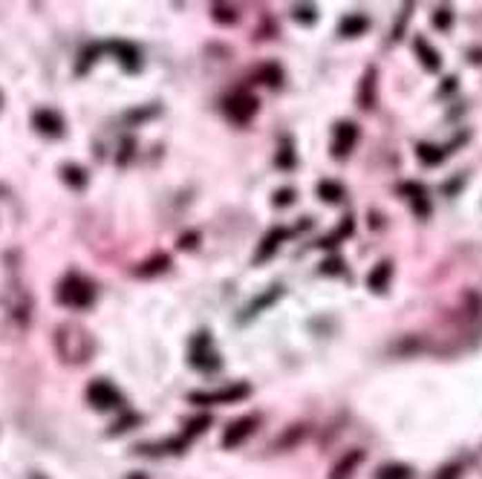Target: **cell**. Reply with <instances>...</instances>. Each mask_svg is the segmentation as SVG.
I'll use <instances>...</instances> for the list:
<instances>
[{
  "instance_id": "4fadbf2b",
  "label": "cell",
  "mask_w": 482,
  "mask_h": 479,
  "mask_svg": "<svg viewBox=\"0 0 482 479\" xmlns=\"http://www.w3.org/2000/svg\"><path fill=\"white\" fill-rule=\"evenodd\" d=\"M367 26H369V21L364 18V14H347V18L341 21V26H338V32L344 38H358L361 32H367Z\"/></svg>"
},
{
  "instance_id": "e0dca14e",
  "label": "cell",
  "mask_w": 482,
  "mask_h": 479,
  "mask_svg": "<svg viewBox=\"0 0 482 479\" xmlns=\"http://www.w3.org/2000/svg\"><path fill=\"white\" fill-rule=\"evenodd\" d=\"M280 292H283L280 286H275V289H269V292H266L263 297H257V300L251 303V306L246 309V315H249V317H254V315H260V312H263L266 306H271V303H275V300L280 297Z\"/></svg>"
},
{
  "instance_id": "ac0fdd59",
  "label": "cell",
  "mask_w": 482,
  "mask_h": 479,
  "mask_svg": "<svg viewBox=\"0 0 482 479\" xmlns=\"http://www.w3.org/2000/svg\"><path fill=\"white\" fill-rule=\"evenodd\" d=\"M416 156L422 159V165H439L442 159H445V150L442 148H433V145H416Z\"/></svg>"
},
{
  "instance_id": "9a60e30c",
  "label": "cell",
  "mask_w": 482,
  "mask_h": 479,
  "mask_svg": "<svg viewBox=\"0 0 482 479\" xmlns=\"http://www.w3.org/2000/svg\"><path fill=\"white\" fill-rule=\"evenodd\" d=\"M413 471L407 465H401V462H387V465H381L376 471V479H410Z\"/></svg>"
},
{
  "instance_id": "83f0119b",
  "label": "cell",
  "mask_w": 482,
  "mask_h": 479,
  "mask_svg": "<svg viewBox=\"0 0 482 479\" xmlns=\"http://www.w3.org/2000/svg\"><path fill=\"white\" fill-rule=\"evenodd\" d=\"M341 260H329V263H324V266H320V271H324V275H338V271H341Z\"/></svg>"
},
{
  "instance_id": "ffe728a7",
  "label": "cell",
  "mask_w": 482,
  "mask_h": 479,
  "mask_svg": "<svg viewBox=\"0 0 482 479\" xmlns=\"http://www.w3.org/2000/svg\"><path fill=\"white\" fill-rule=\"evenodd\" d=\"M318 194L324 197L327 202H341L344 199V188L338 185V182H329V179H324L318 185Z\"/></svg>"
},
{
  "instance_id": "7402d4cb",
  "label": "cell",
  "mask_w": 482,
  "mask_h": 479,
  "mask_svg": "<svg viewBox=\"0 0 482 479\" xmlns=\"http://www.w3.org/2000/svg\"><path fill=\"white\" fill-rule=\"evenodd\" d=\"M64 179H67L70 185H75V188H84L87 185V179H84V170L81 168H64Z\"/></svg>"
},
{
  "instance_id": "ba28073f",
  "label": "cell",
  "mask_w": 482,
  "mask_h": 479,
  "mask_svg": "<svg viewBox=\"0 0 482 479\" xmlns=\"http://www.w3.org/2000/svg\"><path fill=\"white\" fill-rule=\"evenodd\" d=\"M286 237H289V228H271V231L266 234V240H263L260 251L254 254V260H257V263H266V260L271 257V254H275V251L280 248V243H283Z\"/></svg>"
},
{
  "instance_id": "44dd1931",
  "label": "cell",
  "mask_w": 482,
  "mask_h": 479,
  "mask_svg": "<svg viewBox=\"0 0 482 479\" xmlns=\"http://www.w3.org/2000/svg\"><path fill=\"white\" fill-rule=\"evenodd\" d=\"M451 23H454V18H451V9H447V6L433 12V26H436V29L447 32V29H451Z\"/></svg>"
},
{
  "instance_id": "603a6c76",
  "label": "cell",
  "mask_w": 482,
  "mask_h": 479,
  "mask_svg": "<svg viewBox=\"0 0 482 479\" xmlns=\"http://www.w3.org/2000/svg\"><path fill=\"white\" fill-rule=\"evenodd\" d=\"M278 165H280V168H292V165H295V153H292V145H289V141L283 145V150H280V156H278Z\"/></svg>"
},
{
  "instance_id": "3957f363",
  "label": "cell",
  "mask_w": 482,
  "mask_h": 479,
  "mask_svg": "<svg viewBox=\"0 0 482 479\" xmlns=\"http://www.w3.org/2000/svg\"><path fill=\"white\" fill-rule=\"evenodd\" d=\"M229 116H231V121H237V124H246L254 113H257V99L251 92H246V90H240V92H234L231 99H229Z\"/></svg>"
},
{
  "instance_id": "52a82bcc",
  "label": "cell",
  "mask_w": 482,
  "mask_h": 479,
  "mask_svg": "<svg viewBox=\"0 0 482 479\" xmlns=\"http://www.w3.org/2000/svg\"><path fill=\"white\" fill-rule=\"evenodd\" d=\"M413 50H416V55L422 58V63H425V70H430V72H439V67H442V55L433 50V46L422 38V35H416V41H413Z\"/></svg>"
},
{
  "instance_id": "cb8c5ba5",
  "label": "cell",
  "mask_w": 482,
  "mask_h": 479,
  "mask_svg": "<svg viewBox=\"0 0 482 479\" xmlns=\"http://www.w3.org/2000/svg\"><path fill=\"white\" fill-rule=\"evenodd\" d=\"M214 12H220V14H217V21H222V23H234V21H237V12L229 9V6H220V3H217Z\"/></svg>"
},
{
  "instance_id": "6da1fadb",
  "label": "cell",
  "mask_w": 482,
  "mask_h": 479,
  "mask_svg": "<svg viewBox=\"0 0 482 479\" xmlns=\"http://www.w3.org/2000/svg\"><path fill=\"white\" fill-rule=\"evenodd\" d=\"M95 297V289L93 283H87L81 275H67L64 277V283L58 286V300L64 303V306H75V309H84L90 306Z\"/></svg>"
},
{
  "instance_id": "7a4b0ae2",
  "label": "cell",
  "mask_w": 482,
  "mask_h": 479,
  "mask_svg": "<svg viewBox=\"0 0 482 479\" xmlns=\"http://www.w3.org/2000/svg\"><path fill=\"white\" fill-rule=\"evenodd\" d=\"M358 141V124L356 121H338L335 124V139H332V156L335 159H344L352 153Z\"/></svg>"
},
{
  "instance_id": "5b68a950",
  "label": "cell",
  "mask_w": 482,
  "mask_h": 479,
  "mask_svg": "<svg viewBox=\"0 0 482 479\" xmlns=\"http://www.w3.org/2000/svg\"><path fill=\"white\" fill-rule=\"evenodd\" d=\"M251 390L249 384H234V387H226V390H217V393H208V395H200L194 393L191 395V402L197 404H217V402H240V398H246Z\"/></svg>"
},
{
  "instance_id": "d6986e66",
  "label": "cell",
  "mask_w": 482,
  "mask_h": 479,
  "mask_svg": "<svg viewBox=\"0 0 482 479\" xmlns=\"http://www.w3.org/2000/svg\"><path fill=\"white\" fill-rule=\"evenodd\" d=\"M349 234H352V217H344L341 226H338V231H332L327 240H320V248H335V243H338V240H344V237H349Z\"/></svg>"
},
{
  "instance_id": "277c9868",
  "label": "cell",
  "mask_w": 482,
  "mask_h": 479,
  "mask_svg": "<svg viewBox=\"0 0 482 479\" xmlns=\"http://www.w3.org/2000/svg\"><path fill=\"white\" fill-rule=\"evenodd\" d=\"M87 398L99 410H113L116 404H122V395L116 393V387H110L107 381H93L90 390H87Z\"/></svg>"
},
{
  "instance_id": "8992f818",
  "label": "cell",
  "mask_w": 482,
  "mask_h": 479,
  "mask_svg": "<svg viewBox=\"0 0 482 479\" xmlns=\"http://www.w3.org/2000/svg\"><path fill=\"white\" fill-rule=\"evenodd\" d=\"M390 277H393V263H390V260H381L376 268H369V275H367V289L381 295L384 289H387Z\"/></svg>"
},
{
  "instance_id": "4316f807",
  "label": "cell",
  "mask_w": 482,
  "mask_h": 479,
  "mask_svg": "<svg viewBox=\"0 0 482 479\" xmlns=\"http://www.w3.org/2000/svg\"><path fill=\"white\" fill-rule=\"evenodd\" d=\"M459 473H462V468H459V465H447L442 473H436V479H456Z\"/></svg>"
},
{
  "instance_id": "484cf974",
  "label": "cell",
  "mask_w": 482,
  "mask_h": 479,
  "mask_svg": "<svg viewBox=\"0 0 482 479\" xmlns=\"http://www.w3.org/2000/svg\"><path fill=\"white\" fill-rule=\"evenodd\" d=\"M292 197H295V190L292 188H283V190H278V194H275V202L278 205H289V202H292Z\"/></svg>"
},
{
  "instance_id": "9c48e42d",
  "label": "cell",
  "mask_w": 482,
  "mask_h": 479,
  "mask_svg": "<svg viewBox=\"0 0 482 479\" xmlns=\"http://www.w3.org/2000/svg\"><path fill=\"white\" fill-rule=\"evenodd\" d=\"M32 121H35V127L41 133H50V136H58L64 130V119L55 113V110H38Z\"/></svg>"
},
{
  "instance_id": "7c38bea8",
  "label": "cell",
  "mask_w": 482,
  "mask_h": 479,
  "mask_svg": "<svg viewBox=\"0 0 482 479\" xmlns=\"http://www.w3.org/2000/svg\"><path fill=\"white\" fill-rule=\"evenodd\" d=\"M205 344H208V338H205V335H200V338L194 341V349H191V358H194V364L200 366V370H217V355H211V353H202V349H205Z\"/></svg>"
},
{
  "instance_id": "30bf717a",
  "label": "cell",
  "mask_w": 482,
  "mask_h": 479,
  "mask_svg": "<svg viewBox=\"0 0 482 479\" xmlns=\"http://www.w3.org/2000/svg\"><path fill=\"white\" fill-rule=\"evenodd\" d=\"M254 424H257V419L254 416H246V419H240L237 424H231L229 427V433H226V439H222V444H226V448H234V444H240L243 442L251 430H254Z\"/></svg>"
},
{
  "instance_id": "d4e9b609",
  "label": "cell",
  "mask_w": 482,
  "mask_h": 479,
  "mask_svg": "<svg viewBox=\"0 0 482 479\" xmlns=\"http://www.w3.org/2000/svg\"><path fill=\"white\" fill-rule=\"evenodd\" d=\"M295 18L303 21V23H315V6H298L295 9Z\"/></svg>"
},
{
  "instance_id": "5bb4252c",
  "label": "cell",
  "mask_w": 482,
  "mask_h": 479,
  "mask_svg": "<svg viewBox=\"0 0 482 479\" xmlns=\"http://www.w3.org/2000/svg\"><path fill=\"white\" fill-rule=\"evenodd\" d=\"M358 104L364 110H373V104H376V70H367L364 81H361V92H358Z\"/></svg>"
},
{
  "instance_id": "8fae6325",
  "label": "cell",
  "mask_w": 482,
  "mask_h": 479,
  "mask_svg": "<svg viewBox=\"0 0 482 479\" xmlns=\"http://www.w3.org/2000/svg\"><path fill=\"white\" fill-rule=\"evenodd\" d=\"M401 190H405V194L410 197V205H413V208H416V214H419L422 219L430 214V202H427V194H425V188L422 185H416V182H407L405 188H401Z\"/></svg>"
},
{
  "instance_id": "2e32d148",
  "label": "cell",
  "mask_w": 482,
  "mask_h": 479,
  "mask_svg": "<svg viewBox=\"0 0 482 479\" xmlns=\"http://www.w3.org/2000/svg\"><path fill=\"white\" fill-rule=\"evenodd\" d=\"M361 459H364V453H361V451H352L347 459H341V462H338V468L332 471V479H347L352 471H356V465H358Z\"/></svg>"
}]
</instances>
